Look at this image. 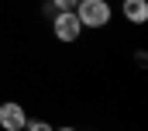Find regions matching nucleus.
<instances>
[{
  "label": "nucleus",
  "instance_id": "4",
  "mask_svg": "<svg viewBox=\"0 0 148 131\" xmlns=\"http://www.w3.org/2000/svg\"><path fill=\"white\" fill-rule=\"evenodd\" d=\"M124 17L131 21V24H145L148 21V0H124Z\"/></svg>",
  "mask_w": 148,
  "mask_h": 131
},
{
  "label": "nucleus",
  "instance_id": "3",
  "mask_svg": "<svg viewBox=\"0 0 148 131\" xmlns=\"http://www.w3.org/2000/svg\"><path fill=\"white\" fill-rule=\"evenodd\" d=\"M28 124V110H24V103H17V100H3L0 103V128L3 131H24Z\"/></svg>",
  "mask_w": 148,
  "mask_h": 131
},
{
  "label": "nucleus",
  "instance_id": "6",
  "mask_svg": "<svg viewBox=\"0 0 148 131\" xmlns=\"http://www.w3.org/2000/svg\"><path fill=\"white\" fill-rule=\"evenodd\" d=\"M24 131H55V128H52L48 121H28V124H24Z\"/></svg>",
  "mask_w": 148,
  "mask_h": 131
},
{
  "label": "nucleus",
  "instance_id": "1",
  "mask_svg": "<svg viewBox=\"0 0 148 131\" xmlns=\"http://www.w3.org/2000/svg\"><path fill=\"white\" fill-rule=\"evenodd\" d=\"M83 28H107L110 24V0H79L73 10Z\"/></svg>",
  "mask_w": 148,
  "mask_h": 131
},
{
  "label": "nucleus",
  "instance_id": "7",
  "mask_svg": "<svg viewBox=\"0 0 148 131\" xmlns=\"http://www.w3.org/2000/svg\"><path fill=\"white\" fill-rule=\"evenodd\" d=\"M55 131H76V128H55Z\"/></svg>",
  "mask_w": 148,
  "mask_h": 131
},
{
  "label": "nucleus",
  "instance_id": "5",
  "mask_svg": "<svg viewBox=\"0 0 148 131\" xmlns=\"http://www.w3.org/2000/svg\"><path fill=\"white\" fill-rule=\"evenodd\" d=\"M52 7H55V14H62V10H76V3L79 0H48Z\"/></svg>",
  "mask_w": 148,
  "mask_h": 131
},
{
  "label": "nucleus",
  "instance_id": "2",
  "mask_svg": "<svg viewBox=\"0 0 148 131\" xmlns=\"http://www.w3.org/2000/svg\"><path fill=\"white\" fill-rule=\"evenodd\" d=\"M52 31H55V38H59V41L73 45V41H79V34H83V24H79V17H76L73 10H62V14H55Z\"/></svg>",
  "mask_w": 148,
  "mask_h": 131
}]
</instances>
